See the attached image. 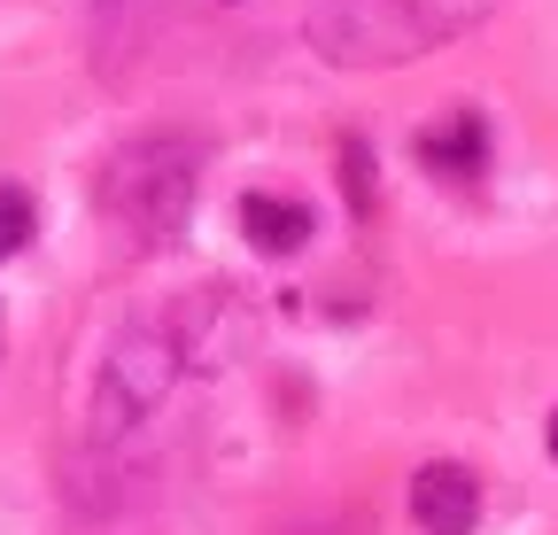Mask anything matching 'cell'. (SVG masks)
<instances>
[{
  "label": "cell",
  "instance_id": "6da1fadb",
  "mask_svg": "<svg viewBox=\"0 0 558 535\" xmlns=\"http://www.w3.org/2000/svg\"><path fill=\"white\" fill-rule=\"evenodd\" d=\"M497 0H311V39L326 62L380 71V62H411V54L450 47Z\"/></svg>",
  "mask_w": 558,
  "mask_h": 535
},
{
  "label": "cell",
  "instance_id": "7a4b0ae2",
  "mask_svg": "<svg viewBox=\"0 0 558 535\" xmlns=\"http://www.w3.org/2000/svg\"><path fill=\"white\" fill-rule=\"evenodd\" d=\"M194 171H202V148L186 132H148V141H124L101 179H94V203L132 233V248H163L186 233V210H194Z\"/></svg>",
  "mask_w": 558,
  "mask_h": 535
},
{
  "label": "cell",
  "instance_id": "3957f363",
  "mask_svg": "<svg viewBox=\"0 0 558 535\" xmlns=\"http://www.w3.org/2000/svg\"><path fill=\"white\" fill-rule=\"evenodd\" d=\"M179 342H171V326H124L109 357H101V380H94V435H124L132 420H148L171 380H179Z\"/></svg>",
  "mask_w": 558,
  "mask_h": 535
},
{
  "label": "cell",
  "instance_id": "277c9868",
  "mask_svg": "<svg viewBox=\"0 0 558 535\" xmlns=\"http://www.w3.org/2000/svg\"><path fill=\"white\" fill-rule=\"evenodd\" d=\"M248 333H256V318H248L241 288H194V295L171 311V342H179V357L202 365V373H218L226 357H241Z\"/></svg>",
  "mask_w": 558,
  "mask_h": 535
},
{
  "label": "cell",
  "instance_id": "5b68a950",
  "mask_svg": "<svg viewBox=\"0 0 558 535\" xmlns=\"http://www.w3.org/2000/svg\"><path fill=\"white\" fill-rule=\"evenodd\" d=\"M411 520L427 535H473V520H481L473 465H458V458H427V465H418V474H411Z\"/></svg>",
  "mask_w": 558,
  "mask_h": 535
},
{
  "label": "cell",
  "instance_id": "8992f818",
  "mask_svg": "<svg viewBox=\"0 0 558 535\" xmlns=\"http://www.w3.org/2000/svg\"><path fill=\"white\" fill-rule=\"evenodd\" d=\"M418 163L442 171V179H473V171L488 163V124H481V109H450V117H435L427 132H418Z\"/></svg>",
  "mask_w": 558,
  "mask_h": 535
},
{
  "label": "cell",
  "instance_id": "52a82bcc",
  "mask_svg": "<svg viewBox=\"0 0 558 535\" xmlns=\"http://www.w3.org/2000/svg\"><path fill=\"white\" fill-rule=\"evenodd\" d=\"M241 233L256 256H295L311 248V203H288V194H248L241 203Z\"/></svg>",
  "mask_w": 558,
  "mask_h": 535
},
{
  "label": "cell",
  "instance_id": "ba28073f",
  "mask_svg": "<svg viewBox=\"0 0 558 535\" xmlns=\"http://www.w3.org/2000/svg\"><path fill=\"white\" fill-rule=\"evenodd\" d=\"M32 233H39V203L24 186H0V256H16Z\"/></svg>",
  "mask_w": 558,
  "mask_h": 535
},
{
  "label": "cell",
  "instance_id": "9c48e42d",
  "mask_svg": "<svg viewBox=\"0 0 558 535\" xmlns=\"http://www.w3.org/2000/svg\"><path fill=\"white\" fill-rule=\"evenodd\" d=\"M341 194H349V210H357V218H373V148L365 141L341 148Z\"/></svg>",
  "mask_w": 558,
  "mask_h": 535
},
{
  "label": "cell",
  "instance_id": "30bf717a",
  "mask_svg": "<svg viewBox=\"0 0 558 535\" xmlns=\"http://www.w3.org/2000/svg\"><path fill=\"white\" fill-rule=\"evenodd\" d=\"M550 458H558V412H550Z\"/></svg>",
  "mask_w": 558,
  "mask_h": 535
},
{
  "label": "cell",
  "instance_id": "8fae6325",
  "mask_svg": "<svg viewBox=\"0 0 558 535\" xmlns=\"http://www.w3.org/2000/svg\"><path fill=\"white\" fill-rule=\"evenodd\" d=\"M0 357H9V318H0Z\"/></svg>",
  "mask_w": 558,
  "mask_h": 535
},
{
  "label": "cell",
  "instance_id": "7c38bea8",
  "mask_svg": "<svg viewBox=\"0 0 558 535\" xmlns=\"http://www.w3.org/2000/svg\"><path fill=\"white\" fill-rule=\"evenodd\" d=\"M226 9H233V0H226Z\"/></svg>",
  "mask_w": 558,
  "mask_h": 535
}]
</instances>
